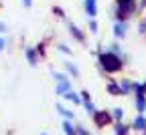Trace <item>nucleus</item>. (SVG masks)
<instances>
[{
  "instance_id": "obj_1",
  "label": "nucleus",
  "mask_w": 146,
  "mask_h": 135,
  "mask_svg": "<svg viewBox=\"0 0 146 135\" xmlns=\"http://www.w3.org/2000/svg\"><path fill=\"white\" fill-rule=\"evenodd\" d=\"M98 67H100V71L104 75H116V73H122L124 71L126 63H124L122 56H118L116 52L108 50V48L106 50H100L98 48Z\"/></svg>"
},
{
  "instance_id": "obj_9",
  "label": "nucleus",
  "mask_w": 146,
  "mask_h": 135,
  "mask_svg": "<svg viewBox=\"0 0 146 135\" xmlns=\"http://www.w3.org/2000/svg\"><path fill=\"white\" fill-rule=\"evenodd\" d=\"M106 91H108V95H112V97H122V89H120V83L116 79H108Z\"/></svg>"
},
{
  "instance_id": "obj_28",
  "label": "nucleus",
  "mask_w": 146,
  "mask_h": 135,
  "mask_svg": "<svg viewBox=\"0 0 146 135\" xmlns=\"http://www.w3.org/2000/svg\"><path fill=\"white\" fill-rule=\"evenodd\" d=\"M146 10V0H138V14H142Z\"/></svg>"
},
{
  "instance_id": "obj_18",
  "label": "nucleus",
  "mask_w": 146,
  "mask_h": 135,
  "mask_svg": "<svg viewBox=\"0 0 146 135\" xmlns=\"http://www.w3.org/2000/svg\"><path fill=\"white\" fill-rule=\"evenodd\" d=\"M124 115H126L124 107H116V109H112V119H114V123H118V121H124Z\"/></svg>"
},
{
  "instance_id": "obj_34",
  "label": "nucleus",
  "mask_w": 146,
  "mask_h": 135,
  "mask_svg": "<svg viewBox=\"0 0 146 135\" xmlns=\"http://www.w3.org/2000/svg\"><path fill=\"white\" fill-rule=\"evenodd\" d=\"M41 135H47V133H41Z\"/></svg>"
},
{
  "instance_id": "obj_13",
  "label": "nucleus",
  "mask_w": 146,
  "mask_h": 135,
  "mask_svg": "<svg viewBox=\"0 0 146 135\" xmlns=\"http://www.w3.org/2000/svg\"><path fill=\"white\" fill-rule=\"evenodd\" d=\"M118 83H120V89H122V97H126V95H132V87H134V81H132V79L124 77V79H120Z\"/></svg>"
},
{
  "instance_id": "obj_8",
  "label": "nucleus",
  "mask_w": 146,
  "mask_h": 135,
  "mask_svg": "<svg viewBox=\"0 0 146 135\" xmlns=\"http://www.w3.org/2000/svg\"><path fill=\"white\" fill-rule=\"evenodd\" d=\"M25 56H27V63H29L31 67H36V65H39V59H41V56H39V52H36L35 47H27V48H25Z\"/></svg>"
},
{
  "instance_id": "obj_32",
  "label": "nucleus",
  "mask_w": 146,
  "mask_h": 135,
  "mask_svg": "<svg viewBox=\"0 0 146 135\" xmlns=\"http://www.w3.org/2000/svg\"><path fill=\"white\" fill-rule=\"evenodd\" d=\"M4 32H6V22L0 20V34H4Z\"/></svg>"
},
{
  "instance_id": "obj_33",
  "label": "nucleus",
  "mask_w": 146,
  "mask_h": 135,
  "mask_svg": "<svg viewBox=\"0 0 146 135\" xmlns=\"http://www.w3.org/2000/svg\"><path fill=\"white\" fill-rule=\"evenodd\" d=\"M142 135H146V131H142Z\"/></svg>"
},
{
  "instance_id": "obj_21",
  "label": "nucleus",
  "mask_w": 146,
  "mask_h": 135,
  "mask_svg": "<svg viewBox=\"0 0 146 135\" xmlns=\"http://www.w3.org/2000/svg\"><path fill=\"white\" fill-rule=\"evenodd\" d=\"M83 109H85V113H87V115H94V113L98 111V107H96V103H94V101H83Z\"/></svg>"
},
{
  "instance_id": "obj_19",
  "label": "nucleus",
  "mask_w": 146,
  "mask_h": 135,
  "mask_svg": "<svg viewBox=\"0 0 146 135\" xmlns=\"http://www.w3.org/2000/svg\"><path fill=\"white\" fill-rule=\"evenodd\" d=\"M63 133L65 135H75V125H73V121H69V119H63Z\"/></svg>"
},
{
  "instance_id": "obj_2",
  "label": "nucleus",
  "mask_w": 146,
  "mask_h": 135,
  "mask_svg": "<svg viewBox=\"0 0 146 135\" xmlns=\"http://www.w3.org/2000/svg\"><path fill=\"white\" fill-rule=\"evenodd\" d=\"M132 16H138V2H116L112 20H132Z\"/></svg>"
},
{
  "instance_id": "obj_31",
  "label": "nucleus",
  "mask_w": 146,
  "mask_h": 135,
  "mask_svg": "<svg viewBox=\"0 0 146 135\" xmlns=\"http://www.w3.org/2000/svg\"><path fill=\"white\" fill-rule=\"evenodd\" d=\"M21 4H23L25 8H31V6H33V0H21Z\"/></svg>"
},
{
  "instance_id": "obj_26",
  "label": "nucleus",
  "mask_w": 146,
  "mask_h": 135,
  "mask_svg": "<svg viewBox=\"0 0 146 135\" xmlns=\"http://www.w3.org/2000/svg\"><path fill=\"white\" fill-rule=\"evenodd\" d=\"M35 48H36V52H39V56H41V59H43V56L47 54V43H39V45H36Z\"/></svg>"
},
{
  "instance_id": "obj_36",
  "label": "nucleus",
  "mask_w": 146,
  "mask_h": 135,
  "mask_svg": "<svg viewBox=\"0 0 146 135\" xmlns=\"http://www.w3.org/2000/svg\"><path fill=\"white\" fill-rule=\"evenodd\" d=\"M144 85H146V83H144Z\"/></svg>"
},
{
  "instance_id": "obj_16",
  "label": "nucleus",
  "mask_w": 146,
  "mask_h": 135,
  "mask_svg": "<svg viewBox=\"0 0 146 135\" xmlns=\"http://www.w3.org/2000/svg\"><path fill=\"white\" fill-rule=\"evenodd\" d=\"M57 111H59V115H61L63 119H69V121H73V117H75V113H73L71 109H67L65 105H61V103L57 105Z\"/></svg>"
},
{
  "instance_id": "obj_29",
  "label": "nucleus",
  "mask_w": 146,
  "mask_h": 135,
  "mask_svg": "<svg viewBox=\"0 0 146 135\" xmlns=\"http://www.w3.org/2000/svg\"><path fill=\"white\" fill-rule=\"evenodd\" d=\"M6 45H8V41H6V38H4L2 34H0V52H2V50L6 48Z\"/></svg>"
},
{
  "instance_id": "obj_5",
  "label": "nucleus",
  "mask_w": 146,
  "mask_h": 135,
  "mask_svg": "<svg viewBox=\"0 0 146 135\" xmlns=\"http://www.w3.org/2000/svg\"><path fill=\"white\" fill-rule=\"evenodd\" d=\"M65 24H67V32H69L73 38H75L79 45H87V36H85V32H83L75 22H71V20H67V18H65Z\"/></svg>"
},
{
  "instance_id": "obj_25",
  "label": "nucleus",
  "mask_w": 146,
  "mask_h": 135,
  "mask_svg": "<svg viewBox=\"0 0 146 135\" xmlns=\"http://www.w3.org/2000/svg\"><path fill=\"white\" fill-rule=\"evenodd\" d=\"M75 135H91V133H89L87 127H83L81 123H77V125H75Z\"/></svg>"
},
{
  "instance_id": "obj_3",
  "label": "nucleus",
  "mask_w": 146,
  "mask_h": 135,
  "mask_svg": "<svg viewBox=\"0 0 146 135\" xmlns=\"http://www.w3.org/2000/svg\"><path fill=\"white\" fill-rule=\"evenodd\" d=\"M91 119H94V123H96V127H100V129H104V127H110L114 123V119H112V111H106V109H98L94 115H91Z\"/></svg>"
},
{
  "instance_id": "obj_17",
  "label": "nucleus",
  "mask_w": 146,
  "mask_h": 135,
  "mask_svg": "<svg viewBox=\"0 0 146 135\" xmlns=\"http://www.w3.org/2000/svg\"><path fill=\"white\" fill-rule=\"evenodd\" d=\"M134 109L138 113H146V97H134Z\"/></svg>"
},
{
  "instance_id": "obj_12",
  "label": "nucleus",
  "mask_w": 146,
  "mask_h": 135,
  "mask_svg": "<svg viewBox=\"0 0 146 135\" xmlns=\"http://www.w3.org/2000/svg\"><path fill=\"white\" fill-rule=\"evenodd\" d=\"M69 91H73V87H71V81H69V79H67V81H59L57 85H55V93H57L59 97L67 95Z\"/></svg>"
},
{
  "instance_id": "obj_35",
  "label": "nucleus",
  "mask_w": 146,
  "mask_h": 135,
  "mask_svg": "<svg viewBox=\"0 0 146 135\" xmlns=\"http://www.w3.org/2000/svg\"><path fill=\"white\" fill-rule=\"evenodd\" d=\"M0 6H2V2H0Z\"/></svg>"
},
{
  "instance_id": "obj_23",
  "label": "nucleus",
  "mask_w": 146,
  "mask_h": 135,
  "mask_svg": "<svg viewBox=\"0 0 146 135\" xmlns=\"http://www.w3.org/2000/svg\"><path fill=\"white\" fill-rule=\"evenodd\" d=\"M138 34L140 36H146V16H142L140 22H138Z\"/></svg>"
},
{
  "instance_id": "obj_14",
  "label": "nucleus",
  "mask_w": 146,
  "mask_h": 135,
  "mask_svg": "<svg viewBox=\"0 0 146 135\" xmlns=\"http://www.w3.org/2000/svg\"><path fill=\"white\" fill-rule=\"evenodd\" d=\"M130 125H126L124 121H118L114 123V135H130Z\"/></svg>"
},
{
  "instance_id": "obj_10",
  "label": "nucleus",
  "mask_w": 146,
  "mask_h": 135,
  "mask_svg": "<svg viewBox=\"0 0 146 135\" xmlns=\"http://www.w3.org/2000/svg\"><path fill=\"white\" fill-rule=\"evenodd\" d=\"M130 127H132L134 131H140V133L146 131V115H144V113H138L136 117H134V121L130 123Z\"/></svg>"
},
{
  "instance_id": "obj_22",
  "label": "nucleus",
  "mask_w": 146,
  "mask_h": 135,
  "mask_svg": "<svg viewBox=\"0 0 146 135\" xmlns=\"http://www.w3.org/2000/svg\"><path fill=\"white\" fill-rule=\"evenodd\" d=\"M87 28H89V32H91V34H98V32H100V22L96 20V18H89Z\"/></svg>"
},
{
  "instance_id": "obj_4",
  "label": "nucleus",
  "mask_w": 146,
  "mask_h": 135,
  "mask_svg": "<svg viewBox=\"0 0 146 135\" xmlns=\"http://www.w3.org/2000/svg\"><path fill=\"white\" fill-rule=\"evenodd\" d=\"M128 30H130V20H114L112 24V34L116 41H124L128 36Z\"/></svg>"
},
{
  "instance_id": "obj_15",
  "label": "nucleus",
  "mask_w": 146,
  "mask_h": 135,
  "mask_svg": "<svg viewBox=\"0 0 146 135\" xmlns=\"http://www.w3.org/2000/svg\"><path fill=\"white\" fill-rule=\"evenodd\" d=\"M63 99L71 101L73 105H83V101H81V95H79V93H75V91H69L67 95H63Z\"/></svg>"
},
{
  "instance_id": "obj_6",
  "label": "nucleus",
  "mask_w": 146,
  "mask_h": 135,
  "mask_svg": "<svg viewBox=\"0 0 146 135\" xmlns=\"http://www.w3.org/2000/svg\"><path fill=\"white\" fill-rule=\"evenodd\" d=\"M108 50H112V52H116L118 56H122V59H124V63H128V61H130L128 52L124 50V47L120 45V41H116V38H114V43H110V45H108Z\"/></svg>"
},
{
  "instance_id": "obj_24",
  "label": "nucleus",
  "mask_w": 146,
  "mask_h": 135,
  "mask_svg": "<svg viewBox=\"0 0 146 135\" xmlns=\"http://www.w3.org/2000/svg\"><path fill=\"white\" fill-rule=\"evenodd\" d=\"M57 50H59V52H63V54H67V56H71V54H73V50H71L65 43H59V45H57Z\"/></svg>"
},
{
  "instance_id": "obj_30",
  "label": "nucleus",
  "mask_w": 146,
  "mask_h": 135,
  "mask_svg": "<svg viewBox=\"0 0 146 135\" xmlns=\"http://www.w3.org/2000/svg\"><path fill=\"white\" fill-rule=\"evenodd\" d=\"M79 95H81V101H91V95H89V91H81Z\"/></svg>"
},
{
  "instance_id": "obj_7",
  "label": "nucleus",
  "mask_w": 146,
  "mask_h": 135,
  "mask_svg": "<svg viewBox=\"0 0 146 135\" xmlns=\"http://www.w3.org/2000/svg\"><path fill=\"white\" fill-rule=\"evenodd\" d=\"M98 0H83V12L89 16V18H96L98 16Z\"/></svg>"
},
{
  "instance_id": "obj_20",
  "label": "nucleus",
  "mask_w": 146,
  "mask_h": 135,
  "mask_svg": "<svg viewBox=\"0 0 146 135\" xmlns=\"http://www.w3.org/2000/svg\"><path fill=\"white\" fill-rule=\"evenodd\" d=\"M51 77L55 79V83H59V81H67V79H69V75H67V73H59V71H51Z\"/></svg>"
},
{
  "instance_id": "obj_11",
  "label": "nucleus",
  "mask_w": 146,
  "mask_h": 135,
  "mask_svg": "<svg viewBox=\"0 0 146 135\" xmlns=\"http://www.w3.org/2000/svg\"><path fill=\"white\" fill-rule=\"evenodd\" d=\"M63 69H65V73L69 75V77H73V79H79V67L75 65V63H73V61H65L63 63Z\"/></svg>"
},
{
  "instance_id": "obj_27",
  "label": "nucleus",
  "mask_w": 146,
  "mask_h": 135,
  "mask_svg": "<svg viewBox=\"0 0 146 135\" xmlns=\"http://www.w3.org/2000/svg\"><path fill=\"white\" fill-rule=\"evenodd\" d=\"M53 14L57 16V18H65V10L61 6H53Z\"/></svg>"
}]
</instances>
